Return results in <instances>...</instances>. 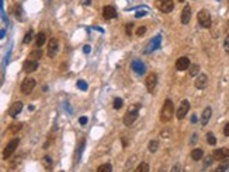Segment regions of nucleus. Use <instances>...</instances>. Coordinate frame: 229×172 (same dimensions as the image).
Here are the masks:
<instances>
[{"label": "nucleus", "mask_w": 229, "mask_h": 172, "mask_svg": "<svg viewBox=\"0 0 229 172\" xmlns=\"http://www.w3.org/2000/svg\"><path fill=\"white\" fill-rule=\"evenodd\" d=\"M174 115V105H173L172 99H166L160 111V120L162 122H170Z\"/></svg>", "instance_id": "obj_1"}, {"label": "nucleus", "mask_w": 229, "mask_h": 172, "mask_svg": "<svg viewBox=\"0 0 229 172\" xmlns=\"http://www.w3.org/2000/svg\"><path fill=\"white\" fill-rule=\"evenodd\" d=\"M139 108H141V105H135V107H131L129 109H128V112L125 115H124V119H122V122L124 125L127 127H131L134 123H135V120L138 119L139 116Z\"/></svg>", "instance_id": "obj_2"}, {"label": "nucleus", "mask_w": 229, "mask_h": 172, "mask_svg": "<svg viewBox=\"0 0 229 172\" xmlns=\"http://www.w3.org/2000/svg\"><path fill=\"white\" fill-rule=\"evenodd\" d=\"M197 18H198V24L202 27V28H209L211 27V24H212V20H211V14H209L208 10H200L198 11V16H197Z\"/></svg>", "instance_id": "obj_3"}, {"label": "nucleus", "mask_w": 229, "mask_h": 172, "mask_svg": "<svg viewBox=\"0 0 229 172\" xmlns=\"http://www.w3.org/2000/svg\"><path fill=\"white\" fill-rule=\"evenodd\" d=\"M18 143H20V139H17V137L8 141L7 146H6V147H4V150H3V158H4V160L10 158L13 152H16V148L18 147Z\"/></svg>", "instance_id": "obj_4"}, {"label": "nucleus", "mask_w": 229, "mask_h": 172, "mask_svg": "<svg viewBox=\"0 0 229 172\" xmlns=\"http://www.w3.org/2000/svg\"><path fill=\"white\" fill-rule=\"evenodd\" d=\"M35 86H37V83H35V80L31 77H27L23 80V83H21V92L25 95H30L31 92L34 91V88H35Z\"/></svg>", "instance_id": "obj_5"}, {"label": "nucleus", "mask_w": 229, "mask_h": 172, "mask_svg": "<svg viewBox=\"0 0 229 172\" xmlns=\"http://www.w3.org/2000/svg\"><path fill=\"white\" fill-rule=\"evenodd\" d=\"M156 7L162 13H170L174 8V3L173 0H156Z\"/></svg>", "instance_id": "obj_6"}, {"label": "nucleus", "mask_w": 229, "mask_h": 172, "mask_svg": "<svg viewBox=\"0 0 229 172\" xmlns=\"http://www.w3.org/2000/svg\"><path fill=\"white\" fill-rule=\"evenodd\" d=\"M145 86H146V90L148 92H153L157 86V74L156 73H151L148 74L146 80H145Z\"/></svg>", "instance_id": "obj_7"}, {"label": "nucleus", "mask_w": 229, "mask_h": 172, "mask_svg": "<svg viewBox=\"0 0 229 172\" xmlns=\"http://www.w3.org/2000/svg\"><path fill=\"white\" fill-rule=\"evenodd\" d=\"M188 111H190V102H188L187 99H183V101H181V104H180V107L177 108V111H176L177 119H179V120L184 119Z\"/></svg>", "instance_id": "obj_8"}, {"label": "nucleus", "mask_w": 229, "mask_h": 172, "mask_svg": "<svg viewBox=\"0 0 229 172\" xmlns=\"http://www.w3.org/2000/svg\"><path fill=\"white\" fill-rule=\"evenodd\" d=\"M58 50H59V42H58L56 38H51L48 42V49H46V53L49 57H55L58 55Z\"/></svg>", "instance_id": "obj_9"}, {"label": "nucleus", "mask_w": 229, "mask_h": 172, "mask_svg": "<svg viewBox=\"0 0 229 172\" xmlns=\"http://www.w3.org/2000/svg\"><path fill=\"white\" fill-rule=\"evenodd\" d=\"M194 86H196L198 90H204L205 87L208 86V76H207V74H204V73H200L198 76H197Z\"/></svg>", "instance_id": "obj_10"}, {"label": "nucleus", "mask_w": 229, "mask_h": 172, "mask_svg": "<svg viewBox=\"0 0 229 172\" xmlns=\"http://www.w3.org/2000/svg\"><path fill=\"white\" fill-rule=\"evenodd\" d=\"M38 69V60H33V59H27L23 65V70L25 73H33Z\"/></svg>", "instance_id": "obj_11"}, {"label": "nucleus", "mask_w": 229, "mask_h": 172, "mask_svg": "<svg viewBox=\"0 0 229 172\" xmlns=\"http://www.w3.org/2000/svg\"><path fill=\"white\" fill-rule=\"evenodd\" d=\"M214 157V160H218V161H224L226 160V158H229V148H218V150H215L212 154Z\"/></svg>", "instance_id": "obj_12"}, {"label": "nucleus", "mask_w": 229, "mask_h": 172, "mask_svg": "<svg viewBox=\"0 0 229 172\" xmlns=\"http://www.w3.org/2000/svg\"><path fill=\"white\" fill-rule=\"evenodd\" d=\"M190 59L188 57H186V56H183V57H179L176 60V69L179 70V71H184V70H187L188 67H190Z\"/></svg>", "instance_id": "obj_13"}, {"label": "nucleus", "mask_w": 229, "mask_h": 172, "mask_svg": "<svg viewBox=\"0 0 229 172\" xmlns=\"http://www.w3.org/2000/svg\"><path fill=\"white\" fill-rule=\"evenodd\" d=\"M103 16H104L106 20L117 18V10H115L113 6H104V8H103Z\"/></svg>", "instance_id": "obj_14"}, {"label": "nucleus", "mask_w": 229, "mask_h": 172, "mask_svg": "<svg viewBox=\"0 0 229 172\" xmlns=\"http://www.w3.org/2000/svg\"><path fill=\"white\" fill-rule=\"evenodd\" d=\"M21 111H23V102L17 101V102H14L11 107L8 108V115H10L11 118H16V116H18V113H20Z\"/></svg>", "instance_id": "obj_15"}, {"label": "nucleus", "mask_w": 229, "mask_h": 172, "mask_svg": "<svg viewBox=\"0 0 229 172\" xmlns=\"http://www.w3.org/2000/svg\"><path fill=\"white\" fill-rule=\"evenodd\" d=\"M191 14H192V10L190 6H186V7L183 8V11H181V24H188L190 23V20H191Z\"/></svg>", "instance_id": "obj_16"}, {"label": "nucleus", "mask_w": 229, "mask_h": 172, "mask_svg": "<svg viewBox=\"0 0 229 172\" xmlns=\"http://www.w3.org/2000/svg\"><path fill=\"white\" fill-rule=\"evenodd\" d=\"M160 39H162L160 37H156L155 39H152V41L149 42V44H148L146 49H145V53H152L153 50L157 49V48L160 46Z\"/></svg>", "instance_id": "obj_17"}, {"label": "nucleus", "mask_w": 229, "mask_h": 172, "mask_svg": "<svg viewBox=\"0 0 229 172\" xmlns=\"http://www.w3.org/2000/svg\"><path fill=\"white\" fill-rule=\"evenodd\" d=\"M131 69L134 70V71H135L138 76H142V74L145 73V70H146V69H145V65H143L141 60H134V62H132Z\"/></svg>", "instance_id": "obj_18"}, {"label": "nucleus", "mask_w": 229, "mask_h": 172, "mask_svg": "<svg viewBox=\"0 0 229 172\" xmlns=\"http://www.w3.org/2000/svg\"><path fill=\"white\" fill-rule=\"evenodd\" d=\"M211 116H212V109H211V107H207L204 111H202V115H201V125L205 126V125L209 122Z\"/></svg>", "instance_id": "obj_19"}, {"label": "nucleus", "mask_w": 229, "mask_h": 172, "mask_svg": "<svg viewBox=\"0 0 229 172\" xmlns=\"http://www.w3.org/2000/svg\"><path fill=\"white\" fill-rule=\"evenodd\" d=\"M188 74H190L191 77H197V76L200 74V65H198V63L190 65V67H188Z\"/></svg>", "instance_id": "obj_20"}, {"label": "nucleus", "mask_w": 229, "mask_h": 172, "mask_svg": "<svg viewBox=\"0 0 229 172\" xmlns=\"http://www.w3.org/2000/svg\"><path fill=\"white\" fill-rule=\"evenodd\" d=\"M202 157H204V151H202L201 148H194V150L191 151V158L194 161L202 160Z\"/></svg>", "instance_id": "obj_21"}, {"label": "nucleus", "mask_w": 229, "mask_h": 172, "mask_svg": "<svg viewBox=\"0 0 229 172\" xmlns=\"http://www.w3.org/2000/svg\"><path fill=\"white\" fill-rule=\"evenodd\" d=\"M45 41H46L45 34H44V32H40L37 37H35V45H37V48H41V46L45 44Z\"/></svg>", "instance_id": "obj_22"}, {"label": "nucleus", "mask_w": 229, "mask_h": 172, "mask_svg": "<svg viewBox=\"0 0 229 172\" xmlns=\"http://www.w3.org/2000/svg\"><path fill=\"white\" fill-rule=\"evenodd\" d=\"M148 150H149V152H156L159 150V141L157 140H151L149 144H148Z\"/></svg>", "instance_id": "obj_23"}, {"label": "nucleus", "mask_w": 229, "mask_h": 172, "mask_svg": "<svg viewBox=\"0 0 229 172\" xmlns=\"http://www.w3.org/2000/svg\"><path fill=\"white\" fill-rule=\"evenodd\" d=\"M41 56H42V50L38 48V49H35V50H33L31 53H30V57L28 59H33V60H38V59H41Z\"/></svg>", "instance_id": "obj_24"}, {"label": "nucleus", "mask_w": 229, "mask_h": 172, "mask_svg": "<svg viewBox=\"0 0 229 172\" xmlns=\"http://www.w3.org/2000/svg\"><path fill=\"white\" fill-rule=\"evenodd\" d=\"M149 171V164L148 162H139V165L136 167V172H148Z\"/></svg>", "instance_id": "obj_25"}, {"label": "nucleus", "mask_w": 229, "mask_h": 172, "mask_svg": "<svg viewBox=\"0 0 229 172\" xmlns=\"http://www.w3.org/2000/svg\"><path fill=\"white\" fill-rule=\"evenodd\" d=\"M122 105H124V101L121 98H115L114 102H113V108H114L115 111H119L122 108Z\"/></svg>", "instance_id": "obj_26"}, {"label": "nucleus", "mask_w": 229, "mask_h": 172, "mask_svg": "<svg viewBox=\"0 0 229 172\" xmlns=\"http://www.w3.org/2000/svg\"><path fill=\"white\" fill-rule=\"evenodd\" d=\"M207 143L209 146H215L217 144V137L212 134V133H207Z\"/></svg>", "instance_id": "obj_27"}, {"label": "nucleus", "mask_w": 229, "mask_h": 172, "mask_svg": "<svg viewBox=\"0 0 229 172\" xmlns=\"http://www.w3.org/2000/svg\"><path fill=\"white\" fill-rule=\"evenodd\" d=\"M97 171L98 172H111L113 171V167H111V164H103L97 168Z\"/></svg>", "instance_id": "obj_28"}, {"label": "nucleus", "mask_w": 229, "mask_h": 172, "mask_svg": "<svg viewBox=\"0 0 229 172\" xmlns=\"http://www.w3.org/2000/svg\"><path fill=\"white\" fill-rule=\"evenodd\" d=\"M33 35H34V32H33V29H30L28 32L25 34V37H24V39H23V42H24L25 45H28L30 42L33 41Z\"/></svg>", "instance_id": "obj_29"}, {"label": "nucleus", "mask_w": 229, "mask_h": 172, "mask_svg": "<svg viewBox=\"0 0 229 172\" xmlns=\"http://www.w3.org/2000/svg\"><path fill=\"white\" fill-rule=\"evenodd\" d=\"M21 127H23V123H13L11 126L8 127V130L11 133H17V131H20Z\"/></svg>", "instance_id": "obj_30"}, {"label": "nucleus", "mask_w": 229, "mask_h": 172, "mask_svg": "<svg viewBox=\"0 0 229 172\" xmlns=\"http://www.w3.org/2000/svg\"><path fill=\"white\" fill-rule=\"evenodd\" d=\"M78 88L79 90H82V91H87L89 86H87V83L84 81V80H79L78 81Z\"/></svg>", "instance_id": "obj_31"}, {"label": "nucleus", "mask_w": 229, "mask_h": 172, "mask_svg": "<svg viewBox=\"0 0 229 172\" xmlns=\"http://www.w3.org/2000/svg\"><path fill=\"white\" fill-rule=\"evenodd\" d=\"M14 13H16L17 20L23 21V11H21V7H20V6H16V10H14Z\"/></svg>", "instance_id": "obj_32"}, {"label": "nucleus", "mask_w": 229, "mask_h": 172, "mask_svg": "<svg viewBox=\"0 0 229 172\" xmlns=\"http://www.w3.org/2000/svg\"><path fill=\"white\" fill-rule=\"evenodd\" d=\"M145 34H146V27H145V25H142V27H139V28L136 29V35H138V37H143Z\"/></svg>", "instance_id": "obj_33"}, {"label": "nucleus", "mask_w": 229, "mask_h": 172, "mask_svg": "<svg viewBox=\"0 0 229 172\" xmlns=\"http://www.w3.org/2000/svg\"><path fill=\"white\" fill-rule=\"evenodd\" d=\"M228 168H229V161H224L222 165H219L217 168V171H225V169H228Z\"/></svg>", "instance_id": "obj_34"}, {"label": "nucleus", "mask_w": 229, "mask_h": 172, "mask_svg": "<svg viewBox=\"0 0 229 172\" xmlns=\"http://www.w3.org/2000/svg\"><path fill=\"white\" fill-rule=\"evenodd\" d=\"M212 161H214V157H207L204 161V168H208L209 165L212 164Z\"/></svg>", "instance_id": "obj_35"}, {"label": "nucleus", "mask_w": 229, "mask_h": 172, "mask_svg": "<svg viewBox=\"0 0 229 172\" xmlns=\"http://www.w3.org/2000/svg\"><path fill=\"white\" fill-rule=\"evenodd\" d=\"M169 136H170V129H163V130L160 131V137H164V139H167Z\"/></svg>", "instance_id": "obj_36"}, {"label": "nucleus", "mask_w": 229, "mask_h": 172, "mask_svg": "<svg viewBox=\"0 0 229 172\" xmlns=\"http://www.w3.org/2000/svg\"><path fill=\"white\" fill-rule=\"evenodd\" d=\"M224 49H225L226 53H229V34L226 35L225 38V42H224Z\"/></svg>", "instance_id": "obj_37"}, {"label": "nucleus", "mask_w": 229, "mask_h": 172, "mask_svg": "<svg viewBox=\"0 0 229 172\" xmlns=\"http://www.w3.org/2000/svg\"><path fill=\"white\" fill-rule=\"evenodd\" d=\"M136 160V155H132V158L131 160H128V162H127V167H125V169L127 171H129V168H132V162Z\"/></svg>", "instance_id": "obj_38"}, {"label": "nucleus", "mask_w": 229, "mask_h": 172, "mask_svg": "<svg viewBox=\"0 0 229 172\" xmlns=\"http://www.w3.org/2000/svg\"><path fill=\"white\" fill-rule=\"evenodd\" d=\"M87 122H89V119H87V116H80L79 118V123L82 125V126H86Z\"/></svg>", "instance_id": "obj_39"}, {"label": "nucleus", "mask_w": 229, "mask_h": 172, "mask_svg": "<svg viewBox=\"0 0 229 172\" xmlns=\"http://www.w3.org/2000/svg\"><path fill=\"white\" fill-rule=\"evenodd\" d=\"M44 162H45V168H51V164H52V160H51V158H49L48 155L45 157V158H44Z\"/></svg>", "instance_id": "obj_40"}, {"label": "nucleus", "mask_w": 229, "mask_h": 172, "mask_svg": "<svg viewBox=\"0 0 229 172\" xmlns=\"http://www.w3.org/2000/svg\"><path fill=\"white\" fill-rule=\"evenodd\" d=\"M132 28H134V24H127L125 25V29H127V35H131L132 34Z\"/></svg>", "instance_id": "obj_41"}, {"label": "nucleus", "mask_w": 229, "mask_h": 172, "mask_svg": "<svg viewBox=\"0 0 229 172\" xmlns=\"http://www.w3.org/2000/svg\"><path fill=\"white\" fill-rule=\"evenodd\" d=\"M224 134H225L226 137H229V123H226L225 127H224Z\"/></svg>", "instance_id": "obj_42"}, {"label": "nucleus", "mask_w": 229, "mask_h": 172, "mask_svg": "<svg viewBox=\"0 0 229 172\" xmlns=\"http://www.w3.org/2000/svg\"><path fill=\"white\" fill-rule=\"evenodd\" d=\"M90 3H91L90 0H80V4H82V6H89Z\"/></svg>", "instance_id": "obj_43"}, {"label": "nucleus", "mask_w": 229, "mask_h": 172, "mask_svg": "<svg viewBox=\"0 0 229 172\" xmlns=\"http://www.w3.org/2000/svg\"><path fill=\"white\" fill-rule=\"evenodd\" d=\"M83 50H84V53H89V52H90V46L86 45L84 48H83Z\"/></svg>", "instance_id": "obj_44"}, {"label": "nucleus", "mask_w": 229, "mask_h": 172, "mask_svg": "<svg viewBox=\"0 0 229 172\" xmlns=\"http://www.w3.org/2000/svg\"><path fill=\"white\" fill-rule=\"evenodd\" d=\"M146 14V11H138L136 13V17H141V16H145Z\"/></svg>", "instance_id": "obj_45"}, {"label": "nucleus", "mask_w": 229, "mask_h": 172, "mask_svg": "<svg viewBox=\"0 0 229 172\" xmlns=\"http://www.w3.org/2000/svg\"><path fill=\"white\" fill-rule=\"evenodd\" d=\"M191 122H192V123H196V122H197V118H196V115H192V118H191Z\"/></svg>", "instance_id": "obj_46"}, {"label": "nucleus", "mask_w": 229, "mask_h": 172, "mask_svg": "<svg viewBox=\"0 0 229 172\" xmlns=\"http://www.w3.org/2000/svg\"><path fill=\"white\" fill-rule=\"evenodd\" d=\"M179 169H180V167H177V165L176 167H173V171H179Z\"/></svg>", "instance_id": "obj_47"}, {"label": "nucleus", "mask_w": 229, "mask_h": 172, "mask_svg": "<svg viewBox=\"0 0 229 172\" xmlns=\"http://www.w3.org/2000/svg\"><path fill=\"white\" fill-rule=\"evenodd\" d=\"M179 2H180V3H183V2H184V0H179Z\"/></svg>", "instance_id": "obj_48"}]
</instances>
